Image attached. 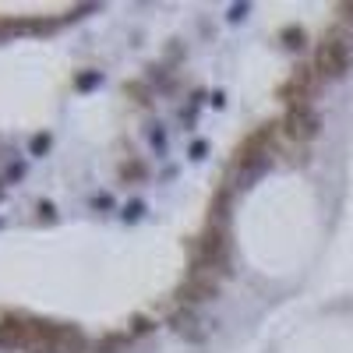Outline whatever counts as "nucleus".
Segmentation results:
<instances>
[{
  "label": "nucleus",
  "mask_w": 353,
  "mask_h": 353,
  "mask_svg": "<svg viewBox=\"0 0 353 353\" xmlns=\"http://www.w3.org/2000/svg\"><path fill=\"white\" fill-rule=\"evenodd\" d=\"M353 64V43L346 32H329L325 39L318 43L314 53V71L325 74V78H343Z\"/></svg>",
  "instance_id": "f257e3e1"
},
{
  "label": "nucleus",
  "mask_w": 353,
  "mask_h": 353,
  "mask_svg": "<svg viewBox=\"0 0 353 353\" xmlns=\"http://www.w3.org/2000/svg\"><path fill=\"white\" fill-rule=\"evenodd\" d=\"M318 113L311 110V103H304V106H290L286 110V117H283V131H286V138H293V141H311L314 134H318Z\"/></svg>",
  "instance_id": "f03ea898"
},
{
  "label": "nucleus",
  "mask_w": 353,
  "mask_h": 353,
  "mask_svg": "<svg viewBox=\"0 0 353 353\" xmlns=\"http://www.w3.org/2000/svg\"><path fill=\"white\" fill-rule=\"evenodd\" d=\"M314 85H318V71L314 68H297L290 74V81L279 88V99H286L290 106H304L314 96Z\"/></svg>",
  "instance_id": "7ed1b4c3"
},
{
  "label": "nucleus",
  "mask_w": 353,
  "mask_h": 353,
  "mask_svg": "<svg viewBox=\"0 0 353 353\" xmlns=\"http://www.w3.org/2000/svg\"><path fill=\"white\" fill-rule=\"evenodd\" d=\"M226 233L219 230V226H212L209 233L201 237V244H198V269L205 272V269H223L226 265Z\"/></svg>",
  "instance_id": "20e7f679"
},
{
  "label": "nucleus",
  "mask_w": 353,
  "mask_h": 353,
  "mask_svg": "<svg viewBox=\"0 0 353 353\" xmlns=\"http://www.w3.org/2000/svg\"><path fill=\"white\" fill-rule=\"evenodd\" d=\"M272 134H276V124H265V128H258L241 149H237V166L241 170H248V166H254L261 156H269V145H272Z\"/></svg>",
  "instance_id": "39448f33"
},
{
  "label": "nucleus",
  "mask_w": 353,
  "mask_h": 353,
  "mask_svg": "<svg viewBox=\"0 0 353 353\" xmlns=\"http://www.w3.org/2000/svg\"><path fill=\"white\" fill-rule=\"evenodd\" d=\"M25 339H28V318H0V346L25 350Z\"/></svg>",
  "instance_id": "423d86ee"
},
{
  "label": "nucleus",
  "mask_w": 353,
  "mask_h": 353,
  "mask_svg": "<svg viewBox=\"0 0 353 353\" xmlns=\"http://www.w3.org/2000/svg\"><path fill=\"white\" fill-rule=\"evenodd\" d=\"M205 297H216V279L194 269V276L181 286V301H205Z\"/></svg>",
  "instance_id": "0eeeda50"
},
{
  "label": "nucleus",
  "mask_w": 353,
  "mask_h": 353,
  "mask_svg": "<svg viewBox=\"0 0 353 353\" xmlns=\"http://www.w3.org/2000/svg\"><path fill=\"white\" fill-rule=\"evenodd\" d=\"M50 353H81V332L71 325H57L53 329V350Z\"/></svg>",
  "instance_id": "6e6552de"
},
{
  "label": "nucleus",
  "mask_w": 353,
  "mask_h": 353,
  "mask_svg": "<svg viewBox=\"0 0 353 353\" xmlns=\"http://www.w3.org/2000/svg\"><path fill=\"white\" fill-rule=\"evenodd\" d=\"M283 39H286V46H304V32H301V28H286Z\"/></svg>",
  "instance_id": "1a4fd4ad"
},
{
  "label": "nucleus",
  "mask_w": 353,
  "mask_h": 353,
  "mask_svg": "<svg viewBox=\"0 0 353 353\" xmlns=\"http://www.w3.org/2000/svg\"><path fill=\"white\" fill-rule=\"evenodd\" d=\"M336 11H339V14H343V18H346V21H353V4H339V8H336Z\"/></svg>",
  "instance_id": "9d476101"
}]
</instances>
